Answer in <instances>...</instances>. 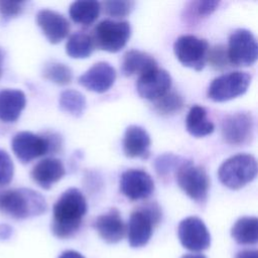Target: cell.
Here are the masks:
<instances>
[{"mask_svg": "<svg viewBox=\"0 0 258 258\" xmlns=\"http://www.w3.org/2000/svg\"><path fill=\"white\" fill-rule=\"evenodd\" d=\"M12 234V229L8 225H0V238L8 239Z\"/></svg>", "mask_w": 258, "mask_h": 258, "instance_id": "38", "label": "cell"}, {"mask_svg": "<svg viewBox=\"0 0 258 258\" xmlns=\"http://www.w3.org/2000/svg\"><path fill=\"white\" fill-rule=\"evenodd\" d=\"M14 175V163L10 155L0 149V185L9 184Z\"/></svg>", "mask_w": 258, "mask_h": 258, "instance_id": "33", "label": "cell"}, {"mask_svg": "<svg viewBox=\"0 0 258 258\" xmlns=\"http://www.w3.org/2000/svg\"><path fill=\"white\" fill-rule=\"evenodd\" d=\"M120 190L128 200H145L154 190V181L150 174L142 169L131 168L125 170L120 176Z\"/></svg>", "mask_w": 258, "mask_h": 258, "instance_id": "12", "label": "cell"}, {"mask_svg": "<svg viewBox=\"0 0 258 258\" xmlns=\"http://www.w3.org/2000/svg\"><path fill=\"white\" fill-rule=\"evenodd\" d=\"M91 34L78 31L72 34L66 44V51L72 58H87L95 49Z\"/></svg>", "mask_w": 258, "mask_h": 258, "instance_id": "25", "label": "cell"}, {"mask_svg": "<svg viewBox=\"0 0 258 258\" xmlns=\"http://www.w3.org/2000/svg\"><path fill=\"white\" fill-rule=\"evenodd\" d=\"M100 3L101 9H103L107 15L114 18H123L129 15L135 6V2L126 0H111Z\"/></svg>", "mask_w": 258, "mask_h": 258, "instance_id": "31", "label": "cell"}, {"mask_svg": "<svg viewBox=\"0 0 258 258\" xmlns=\"http://www.w3.org/2000/svg\"><path fill=\"white\" fill-rule=\"evenodd\" d=\"M42 77L59 86L69 85L73 80V72L70 67L61 62H48L42 70Z\"/></svg>", "mask_w": 258, "mask_h": 258, "instance_id": "27", "label": "cell"}, {"mask_svg": "<svg viewBox=\"0 0 258 258\" xmlns=\"http://www.w3.org/2000/svg\"><path fill=\"white\" fill-rule=\"evenodd\" d=\"M158 68L155 58L144 51L130 49L123 55L121 71L124 76L131 77L138 75L139 77L149 71Z\"/></svg>", "mask_w": 258, "mask_h": 258, "instance_id": "21", "label": "cell"}, {"mask_svg": "<svg viewBox=\"0 0 258 258\" xmlns=\"http://www.w3.org/2000/svg\"><path fill=\"white\" fill-rule=\"evenodd\" d=\"M177 236L183 248L199 252L211 245V235L205 223L198 217H187L180 221L177 227Z\"/></svg>", "mask_w": 258, "mask_h": 258, "instance_id": "11", "label": "cell"}, {"mask_svg": "<svg viewBox=\"0 0 258 258\" xmlns=\"http://www.w3.org/2000/svg\"><path fill=\"white\" fill-rule=\"evenodd\" d=\"M24 8V2L13 1H0V13L5 18H11L17 16L22 12Z\"/></svg>", "mask_w": 258, "mask_h": 258, "instance_id": "34", "label": "cell"}, {"mask_svg": "<svg viewBox=\"0 0 258 258\" xmlns=\"http://www.w3.org/2000/svg\"><path fill=\"white\" fill-rule=\"evenodd\" d=\"M116 71L106 61L94 63L78 78V83L88 91L95 93L107 92L115 83Z\"/></svg>", "mask_w": 258, "mask_h": 258, "instance_id": "15", "label": "cell"}, {"mask_svg": "<svg viewBox=\"0 0 258 258\" xmlns=\"http://www.w3.org/2000/svg\"><path fill=\"white\" fill-rule=\"evenodd\" d=\"M235 258H258V252L256 250H242L236 254Z\"/></svg>", "mask_w": 258, "mask_h": 258, "instance_id": "36", "label": "cell"}, {"mask_svg": "<svg viewBox=\"0 0 258 258\" xmlns=\"http://www.w3.org/2000/svg\"><path fill=\"white\" fill-rule=\"evenodd\" d=\"M252 76L246 72L236 71L215 78L208 88V97L214 102H227L244 95L250 84Z\"/></svg>", "mask_w": 258, "mask_h": 258, "instance_id": "7", "label": "cell"}, {"mask_svg": "<svg viewBox=\"0 0 258 258\" xmlns=\"http://www.w3.org/2000/svg\"><path fill=\"white\" fill-rule=\"evenodd\" d=\"M183 99L176 92H168L153 102L154 109L161 115H174L183 108Z\"/></svg>", "mask_w": 258, "mask_h": 258, "instance_id": "28", "label": "cell"}, {"mask_svg": "<svg viewBox=\"0 0 258 258\" xmlns=\"http://www.w3.org/2000/svg\"><path fill=\"white\" fill-rule=\"evenodd\" d=\"M257 175L256 158L247 153H239L226 159L219 167L220 181L231 189H240L255 179Z\"/></svg>", "mask_w": 258, "mask_h": 258, "instance_id": "3", "label": "cell"}, {"mask_svg": "<svg viewBox=\"0 0 258 258\" xmlns=\"http://www.w3.org/2000/svg\"><path fill=\"white\" fill-rule=\"evenodd\" d=\"M101 3L98 1H75L70 5L71 19L83 26L92 25L99 17Z\"/></svg>", "mask_w": 258, "mask_h": 258, "instance_id": "24", "label": "cell"}, {"mask_svg": "<svg viewBox=\"0 0 258 258\" xmlns=\"http://www.w3.org/2000/svg\"><path fill=\"white\" fill-rule=\"evenodd\" d=\"M175 179L182 191L192 201L197 203L206 202L210 188V179L202 166L185 159L175 170Z\"/></svg>", "mask_w": 258, "mask_h": 258, "instance_id": "6", "label": "cell"}, {"mask_svg": "<svg viewBox=\"0 0 258 258\" xmlns=\"http://www.w3.org/2000/svg\"><path fill=\"white\" fill-rule=\"evenodd\" d=\"M185 128L191 136L200 138L212 134L215 130V125L208 118L207 110L202 106L195 105L186 115Z\"/></svg>", "mask_w": 258, "mask_h": 258, "instance_id": "22", "label": "cell"}, {"mask_svg": "<svg viewBox=\"0 0 258 258\" xmlns=\"http://www.w3.org/2000/svg\"><path fill=\"white\" fill-rule=\"evenodd\" d=\"M171 84L172 80L169 73L156 68L138 78L136 91L141 98L154 102L170 91Z\"/></svg>", "mask_w": 258, "mask_h": 258, "instance_id": "14", "label": "cell"}, {"mask_svg": "<svg viewBox=\"0 0 258 258\" xmlns=\"http://www.w3.org/2000/svg\"><path fill=\"white\" fill-rule=\"evenodd\" d=\"M61 111L75 117H81L87 107L85 96L77 90H64L61 92L58 100Z\"/></svg>", "mask_w": 258, "mask_h": 258, "instance_id": "26", "label": "cell"}, {"mask_svg": "<svg viewBox=\"0 0 258 258\" xmlns=\"http://www.w3.org/2000/svg\"><path fill=\"white\" fill-rule=\"evenodd\" d=\"M95 47L108 52H118L131 36V26L128 21L106 19L99 22L91 34Z\"/></svg>", "mask_w": 258, "mask_h": 258, "instance_id": "5", "label": "cell"}, {"mask_svg": "<svg viewBox=\"0 0 258 258\" xmlns=\"http://www.w3.org/2000/svg\"><path fill=\"white\" fill-rule=\"evenodd\" d=\"M161 219V210L155 203L146 204L130 215L127 225V236L129 245L132 248L145 246L150 240L153 228Z\"/></svg>", "mask_w": 258, "mask_h": 258, "instance_id": "4", "label": "cell"}, {"mask_svg": "<svg viewBox=\"0 0 258 258\" xmlns=\"http://www.w3.org/2000/svg\"><path fill=\"white\" fill-rule=\"evenodd\" d=\"M66 170L62 162L54 157H47L37 162L32 170L33 181L43 189H49L64 175Z\"/></svg>", "mask_w": 258, "mask_h": 258, "instance_id": "19", "label": "cell"}, {"mask_svg": "<svg viewBox=\"0 0 258 258\" xmlns=\"http://www.w3.org/2000/svg\"><path fill=\"white\" fill-rule=\"evenodd\" d=\"M36 23L46 39L52 43H59L70 33V23L58 12L50 9H41L36 14Z\"/></svg>", "mask_w": 258, "mask_h": 258, "instance_id": "16", "label": "cell"}, {"mask_svg": "<svg viewBox=\"0 0 258 258\" xmlns=\"http://www.w3.org/2000/svg\"><path fill=\"white\" fill-rule=\"evenodd\" d=\"M151 139L147 131L138 125L126 128L123 137V152L129 158H147Z\"/></svg>", "mask_w": 258, "mask_h": 258, "instance_id": "18", "label": "cell"}, {"mask_svg": "<svg viewBox=\"0 0 258 258\" xmlns=\"http://www.w3.org/2000/svg\"><path fill=\"white\" fill-rule=\"evenodd\" d=\"M210 46L206 39L195 35H180L173 43V52L177 60L184 67L202 71L208 58Z\"/></svg>", "mask_w": 258, "mask_h": 258, "instance_id": "9", "label": "cell"}, {"mask_svg": "<svg viewBox=\"0 0 258 258\" xmlns=\"http://www.w3.org/2000/svg\"><path fill=\"white\" fill-rule=\"evenodd\" d=\"M11 148L22 163H28L48 153V143L44 134L37 135L29 131H21L14 135Z\"/></svg>", "mask_w": 258, "mask_h": 258, "instance_id": "13", "label": "cell"}, {"mask_svg": "<svg viewBox=\"0 0 258 258\" xmlns=\"http://www.w3.org/2000/svg\"><path fill=\"white\" fill-rule=\"evenodd\" d=\"M87 210L86 198L80 189L70 187L64 190L52 208L53 235L60 239L74 236L79 231Z\"/></svg>", "mask_w": 258, "mask_h": 258, "instance_id": "1", "label": "cell"}, {"mask_svg": "<svg viewBox=\"0 0 258 258\" xmlns=\"http://www.w3.org/2000/svg\"><path fill=\"white\" fill-rule=\"evenodd\" d=\"M4 57H5V53H4L3 49L0 47V79H1L2 74H3V62H4Z\"/></svg>", "mask_w": 258, "mask_h": 258, "instance_id": "39", "label": "cell"}, {"mask_svg": "<svg viewBox=\"0 0 258 258\" xmlns=\"http://www.w3.org/2000/svg\"><path fill=\"white\" fill-rule=\"evenodd\" d=\"M232 238L241 245H253L258 241V220L256 217H241L231 229Z\"/></svg>", "mask_w": 258, "mask_h": 258, "instance_id": "23", "label": "cell"}, {"mask_svg": "<svg viewBox=\"0 0 258 258\" xmlns=\"http://www.w3.org/2000/svg\"><path fill=\"white\" fill-rule=\"evenodd\" d=\"M220 1H194L188 3L185 8L184 18L188 22H195L210 16L217 10Z\"/></svg>", "mask_w": 258, "mask_h": 258, "instance_id": "29", "label": "cell"}, {"mask_svg": "<svg viewBox=\"0 0 258 258\" xmlns=\"http://www.w3.org/2000/svg\"><path fill=\"white\" fill-rule=\"evenodd\" d=\"M255 121L249 112H236L227 115L221 124L224 141L233 146L248 145L254 137Z\"/></svg>", "mask_w": 258, "mask_h": 258, "instance_id": "10", "label": "cell"}, {"mask_svg": "<svg viewBox=\"0 0 258 258\" xmlns=\"http://www.w3.org/2000/svg\"><path fill=\"white\" fill-rule=\"evenodd\" d=\"M228 59L235 67H250L254 64L258 56V44L254 34L247 29L234 30L227 47Z\"/></svg>", "mask_w": 258, "mask_h": 258, "instance_id": "8", "label": "cell"}, {"mask_svg": "<svg viewBox=\"0 0 258 258\" xmlns=\"http://www.w3.org/2000/svg\"><path fill=\"white\" fill-rule=\"evenodd\" d=\"M47 204L38 191L21 187L9 189L0 196V211L14 219H27L44 214Z\"/></svg>", "mask_w": 258, "mask_h": 258, "instance_id": "2", "label": "cell"}, {"mask_svg": "<svg viewBox=\"0 0 258 258\" xmlns=\"http://www.w3.org/2000/svg\"><path fill=\"white\" fill-rule=\"evenodd\" d=\"M185 159L173 153H163L154 161V168L160 177H167L171 171H175Z\"/></svg>", "mask_w": 258, "mask_h": 258, "instance_id": "30", "label": "cell"}, {"mask_svg": "<svg viewBox=\"0 0 258 258\" xmlns=\"http://www.w3.org/2000/svg\"><path fill=\"white\" fill-rule=\"evenodd\" d=\"M26 97L20 90L4 89L0 91V120L15 122L25 108Z\"/></svg>", "mask_w": 258, "mask_h": 258, "instance_id": "20", "label": "cell"}, {"mask_svg": "<svg viewBox=\"0 0 258 258\" xmlns=\"http://www.w3.org/2000/svg\"><path fill=\"white\" fill-rule=\"evenodd\" d=\"M181 258H207V257L199 253H189V254H184L183 256H181Z\"/></svg>", "mask_w": 258, "mask_h": 258, "instance_id": "40", "label": "cell"}, {"mask_svg": "<svg viewBox=\"0 0 258 258\" xmlns=\"http://www.w3.org/2000/svg\"><path fill=\"white\" fill-rule=\"evenodd\" d=\"M93 227L99 236L109 244L118 243L126 233V226L116 208H112L107 213L98 216L93 223Z\"/></svg>", "mask_w": 258, "mask_h": 258, "instance_id": "17", "label": "cell"}, {"mask_svg": "<svg viewBox=\"0 0 258 258\" xmlns=\"http://www.w3.org/2000/svg\"><path fill=\"white\" fill-rule=\"evenodd\" d=\"M58 258H85L81 253L75 251V250H67L62 252Z\"/></svg>", "mask_w": 258, "mask_h": 258, "instance_id": "37", "label": "cell"}, {"mask_svg": "<svg viewBox=\"0 0 258 258\" xmlns=\"http://www.w3.org/2000/svg\"><path fill=\"white\" fill-rule=\"evenodd\" d=\"M44 136L47 140L48 143V153L49 154H54L58 153L61 149L62 146V139L61 137L54 132H47L44 133Z\"/></svg>", "mask_w": 258, "mask_h": 258, "instance_id": "35", "label": "cell"}, {"mask_svg": "<svg viewBox=\"0 0 258 258\" xmlns=\"http://www.w3.org/2000/svg\"><path fill=\"white\" fill-rule=\"evenodd\" d=\"M207 61L210 62V64L218 71H222L228 67L229 59H228V53H227V47L224 45H215L214 47L209 49L208 52V58Z\"/></svg>", "mask_w": 258, "mask_h": 258, "instance_id": "32", "label": "cell"}]
</instances>
